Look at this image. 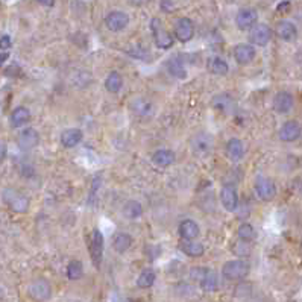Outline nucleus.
Here are the masks:
<instances>
[{
  "label": "nucleus",
  "mask_w": 302,
  "mask_h": 302,
  "mask_svg": "<svg viewBox=\"0 0 302 302\" xmlns=\"http://www.w3.org/2000/svg\"><path fill=\"white\" fill-rule=\"evenodd\" d=\"M251 266L246 260L237 258V260H230L226 261L222 267V275L225 279L237 282V281H243L248 275H249Z\"/></svg>",
  "instance_id": "obj_1"
},
{
  "label": "nucleus",
  "mask_w": 302,
  "mask_h": 302,
  "mask_svg": "<svg viewBox=\"0 0 302 302\" xmlns=\"http://www.w3.org/2000/svg\"><path fill=\"white\" fill-rule=\"evenodd\" d=\"M2 200H4L14 213H19V214L26 213V211L29 210V205H31L29 199H28L25 194H22V193H19L17 190H14V188H5L4 193H2Z\"/></svg>",
  "instance_id": "obj_2"
},
{
  "label": "nucleus",
  "mask_w": 302,
  "mask_h": 302,
  "mask_svg": "<svg viewBox=\"0 0 302 302\" xmlns=\"http://www.w3.org/2000/svg\"><path fill=\"white\" fill-rule=\"evenodd\" d=\"M28 293L35 302H46L52 297V285L46 278H38L29 284Z\"/></svg>",
  "instance_id": "obj_3"
},
{
  "label": "nucleus",
  "mask_w": 302,
  "mask_h": 302,
  "mask_svg": "<svg viewBox=\"0 0 302 302\" xmlns=\"http://www.w3.org/2000/svg\"><path fill=\"white\" fill-rule=\"evenodd\" d=\"M150 29H152L157 47L166 50V49H170L173 46V37L166 29H163L160 19H154L152 22H150Z\"/></svg>",
  "instance_id": "obj_4"
},
{
  "label": "nucleus",
  "mask_w": 302,
  "mask_h": 302,
  "mask_svg": "<svg viewBox=\"0 0 302 302\" xmlns=\"http://www.w3.org/2000/svg\"><path fill=\"white\" fill-rule=\"evenodd\" d=\"M272 40V29L264 23H257L249 32V41L252 46H266Z\"/></svg>",
  "instance_id": "obj_5"
},
{
  "label": "nucleus",
  "mask_w": 302,
  "mask_h": 302,
  "mask_svg": "<svg viewBox=\"0 0 302 302\" xmlns=\"http://www.w3.org/2000/svg\"><path fill=\"white\" fill-rule=\"evenodd\" d=\"M104 236L99 230H94L91 233V242H90V255L91 261L96 267H100L102 257H104Z\"/></svg>",
  "instance_id": "obj_6"
},
{
  "label": "nucleus",
  "mask_w": 302,
  "mask_h": 302,
  "mask_svg": "<svg viewBox=\"0 0 302 302\" xmlns=\"http://www.w3.org/2000/svg\"><path fill=\"white\" fill-rule=\"evenodd\" d=\"M258 22V13L254 8H243L236 16V25L242 31L252 29Z\"/></svg>",
  "instance_id": "obj_7"
},
{
  "label": "nucleus",
  "mask_w": 302,
  "mask_h": 302,
  "mask_svg": "<svg viewBox=\"0 0 302 302\" xmlns=\"http://www.w3.org/2000/svg\"><path fill=\"white\" fill-rule=\"evenodd\" d=\"M129 25V16L123 11H111L105 17V26L111 32H120Z\"/></svg>",
  "instance_id": "obj_8"
},
{
  "label": "nucleus",
  "mask_w": 302,
  "mask_h": 302,
  "mask_svg": "<svg viewBox=\"0 0 302 302\" xmlns=\"http://www.w3.org/2000/svg\"><path fill=\"white\" fill-rule=\"evenodd\" d=\"M175 37L181 41V43H187L194 37V23L187 19V17H181L176 20L175 23Z\"/></svg>",
  "instance_id": "obj_9"
},
{
  "label": "nucleus",
  "mask_w": 302,
  "mask_h": 302,
  "mask_svg": "<svg viewBox=\"0 0 302 302\" xmlns=\"http://www.w3.org/2000/svg\"><path fill=\"white\" fill-rule=\"evenodd\" d=\"M255 193L261 200L269 202L276 196V185L269 178H258L255 181Z\"/></svg>",
  "instance_id": "obj_10"
},
{
  "label": "nucleus",
  "mask_w": 302,
  "mask_h": 302,
  "mask_svg": "<svg viewBox=\"0 0 302 302\" xmlns=\"http://www.w3.org/2000/svg\"><path fill=\"white\" fill-rule=\"evenodd\" d=\"M40 143V134L37 129L34 128H26L20 132L19 138H17V144L20 149L23 150H31L34 147H37Z\"/></svg>",
  "instance_id": "obj_11"
},
{
  "label": "nucleus",
  "mask_w": 302,
  "mask_h": 302,
  "mask_svg": "<svg viewBox=\"0 0 302 302\" xmlns=\"http://www.w3.org/2000/svg\"><path fill=\"white\" fill-rule=\"evenodd\" d=\"M220 202L226 211H234L239 205V194L234 185H223L220 190Z\"/></svg>",
  "instance_id": "obj_12"
},
{
  "label": "nucleus",
  "mask_w": 302,
  "mask_h": 302,
  "mask_svg": "<svg viewBox=\"0 0 302 302\" xmlns=\"http://www.w3.org/2000/svg\"><path fill=\"white\" fill-rule=\"evenodd\" d=\"M300 134H302L300 125H299L297 122H294V120H288V122H285V123L281 126L279 132H278L279 140H281V141H285V143L296 141V140L300 137Z\"/></svg>",
  "instance_id": "obj_13"
},
{
  "label": "nucleus",
  "mask_w": 302,
  "mask_h": 302,
  "mask_svg": "<svg viewBox=\"0 0 302 302\" xmlns=\"http://www.w3.org/2000/svg\"><path fill=\"white\" fill-rule=\"evenodd\" d=\"M226 155L231 161H242L245 158V154H246V147H245V143L240 140V138H231L228 143H226Z\"/></svg>",
  "instance_id": "obj_14"
},
{
  "label": "nucleus",
  "mask_w": 302,
  "mask_h": 302,
  "mask_svg": "<svg viewBox=\"0 0 302 302\" xmlns=\"http://www.w3.org/2000/svg\"><path fill=\"white\" fill-rule=\"evenodd\" d=\"M293 108V96L288 91H279L273 97V110L278 114H287Z\"/></svg>",
  "instance_id": "obj_15"
},
{
  "label": "nucleus",
  "mask_w": 302,
  "mask_h": 302,
  "mask_svg": "<svg viewBox=\"0 0 302 302\" xmlns=\"http://www.w3.org/2000/svg\"><path fill=\"white\" fill-rule=\"evenodd\" d=\"M178 231H179V236H181L182 240H196L199 237V234H200L199 225L194 220H191V219L182 220L179 223Z\"/></svg>",
  "instance_id": "obj_16"
},
{
  "label": "nucleus",
  "mask_w": 302,
  "mask_h": 302,
  "mask_svg": "<svg viewBox=\"0 0 302 302\" xmlns=\"http://www.w3.org/2000/svg\"><path fill=\"white\" fill-rule=\"evenodd\" d=\"M254 58H255V47L252 44H237L234 47V59L239 64L246 65L252 62Z\"/></svg>",
  "instance_id": "obj_17"
},
{
  "label": "nucleus",
  "mask_w": 302,
  "mask_h": 302,
  "mask_svg": "<svg viewBox=\"0 0 302 302\" xmlns=\"http://www.w3.org/2000/svg\"><path fill=\"white\" fill-rule=\"evenodd\" d=\"M213 144H214V141H213V137L210 134H199L191 141L193 150H194L197 155L208 154L210 150H211V147H213Z\"/></svg>",
  "instance_id": "obj_18"
},
{
  "label": "nucleus",
  "mask_w": 302,
  "mask_h": 302,
  "mask_svg": "<svg viewBox=\"0 0 302 302\" xmlns=\"http://www.w3.org/2000/svg\"><path fill=\"white\" fill-rule=\"evenodd\" d=\"M82 131L78 129V128H70V129H65L62 134H61V144L67 149H71L74 146H78L81 141H82Z\"/></svg>",
  "instance_id": "obj_19"
},
{
  "label": "nucleus",
  "mask_w": 302,
  "mask_h": 302,
  "mask_svg": "<svg viewBox=\"0 0 302 302\" xmlns=\"http://www.w3.org/2000/svg\"><path fill=\"white\" fill-rule=\"evenodd\" d=\"M131 110L135 116L138 117H146V116H150L154 113V105L149 99L146 97H135L132 102H131Z\"/></svg>",
  "instance_id": "obj_20"
},
{
  "label": "nucleus",
  "mask_w": 302,
  "mask_h": 302,
  "mask_svg": "<svg viewBox=\"0 0 302 302\" xmlns=\"http://www.w3.org/2000/svg\"><path fill=\"white\" fill-rule=\"evenodd\" d=\"M152 161L160 167H169V166L175 164L176 155H175L173 150H170V149H158V150H155L154 155H152Z\"/></svg>",
  "instance_id": "obj_21"
},
{
  "label": "nucleus",
  "mask_w": 302,
  "mask_h": 302,
  "mask_svg": "<svg viewBox=\"0 0 302 302\" xmlns=\"http://www.w3.org/2000/svg\"><path fill=\"white\" fill-rule=\"evenodd\" d=\"M276 35L282 40V41H293L297 37V29L291 22L287 20H281L276 25Z\"/></svg>",
  "instance_id": "obj_22"
},
{
  "label": "nucleus",
  "mask_w": 302,
  "mask_h": 302,
  "mask_svg": "<svg viewBox=\"0 0 302 302\" xmlns=\"http://www.w3.org/2000/svg\"><path fill=\"white\" fill-rule=\"evenodd\" d=\"M207 68L210 73L213 74H217V76H225L226 73L230 71V65L226 62L223 58L220 56H211L208 61H207Z\"/></svg>",
  "instance_id": "obj_23"
},
{
  "label": "nucleus",
  "mask_w": 302,
  "mask_h": 302,
  "mask_svg": "<svg viewBox=\"0 0 302 302\" xmlns=\"http://www.w3.org/2000/svg\"><path fill=\"white\" fill-rule=\"evenodd\" d=\"M179 249L187 255V257H191V258H199L204 255L205 252V248L202 243L199 242H194V240H182L179 243Z\"/></svg>",
  "instance_id": "obj_24"
},
{
  "label": "nucleus",
  "mask_w": 302,
  "mask_h": 302,
  "mask_svg": "<svg viewBox=\"0 0 302 302\" xmlns=\"http://www.w3.org/2000/svg\"><path fill=\"white\" fill-rule=\"evenodd\" d=\"M199 284H200L204 291L213 293V291H216L219 288V276H217V273L214 270L207 269L204 276H202V279L199 281Z\"/></svg>",
  "instance_id": "obj_25"
},
{
  "label": "nucleus",
  "mask_w": 302,
  "mask_h": 302,
  "mask_svg": "<svg viewBox=\"0 0 302 302\" xmlns=\"http://www.w3.org/2000/svg\"><path fill=\"white\" fill-rule=\"evenodd\" d=\"M29 120H31V111L26 107H17L11 113V125L14 128L25 126L26 123H29Z\"/></svg>",
  "instance_id": "obj_26"
},
{
  "label": "nucleus",
  "mask_w": 302,
  "mask_h": 302,
  "mask_svg": "<svg viewBox=\"0 0 302 302\" xmlns=\"http://www.w3.org/2000/svg\"><path fill=\"white\" fill-rule=\"evenodd\" d=\"M123 87V78L119 71H111L105 79V90L108 93L117 94Z\"/></svg>",
  "instance_id": "obj_27"
},
{
  "label": "nucleus",
  "mask_w": 302,
  "mask_h": 302,
  "mask_svg": "<svg viewBox=\"0 0 302 302\" xmlns=\"http://www.w3.org/2000/svg\"><path fill=\"white\" fill-rule=\"evenodd\" d=\"M132 242L134 240H132V237L129 234H126V233H117L113 237V249L117 251V252H120V254H123V252H126L132 246Z\"/></svg>",
  "instance_id": "obj_28"
},
{
  "label": "nucleus",
  "mask_w": 302,
  "mask_h": 302,
  "mask_svg": "<svg viewBox=\"0 0 302 302\" xmlns=\"http://www.w3.org/2000/svg\"><path fill=\"white\" fill-rule=\"evenodd\" d=\"M213 107L223 114H228L234 107V100L230 94H217L216 97H213Z\"/></svg>",
  "instance_id": "obj_29"
},
{
  "label": "nucleus",
  "mask_w": 302,
  "mask_h": 302,
  "mask_svg": "<svg viewBox=\"0 0 302 302\" xmlns=\"http://www.w3.org/2000/svg\"><path fill=\"white\" fill-rule=\"evenodd\" d=\"M155 279H157V273L152 269H144L137 278V285L140 288H150L155 284Z\"/></svg>",
  "instance_id": "obj_30"
},
{
  "label": "nucleus",
  "mask_w": 302,
  "mask_h": 302,
  "mask_svg": "<svg viewBox=\"0 0 302 302\" xmlns=\"http://www.w3.org/2000/svg\"><path fill=\"white\" fill-rule=\"evenodd\" d=\"M122 211L126 219H138L143 214V207L137 200H128V202H125Z\"/></svg>",
  "instance_id": "obj_31"
},
{
  "label": "nucleus",
  "mask_w": 302,
  "mask_h": 302,
  "mask_svg": "<svg viewBox=\"0 0 302 302\" xmlns=\"http://www.w3.org/2000/svg\"><path fill=\"white\" fill-rule=\"evenodd\" d=\"M167 70H169V73L172 74V76L179 78V79H184L185 74H187V70H185L182 61H181L179 58H172V59H169V62H167Z\"/></svg>",
  "instance_id": "obj_32"
},
{
  "label": "nucleus",
  "mask_w": 302,
  "mask_h": 302,
  "mask_svg": "<svg viewBox=\"0 0 302 302\" xmlns=\"http://www.w3.org/2000/svg\"><path fill=\"white\" fill-rule=\"evenodd\" d=\"M65 275L68 279L71 281H76L79 279L82 275H84V266L79 260H71L68 264H67V269H65Z\"/></svg>",
  "instance_id": "obj_33"
},
{
  "label": "nucleus",
  "mask_w": 302,
  "mask_h": 302,
  "mask_svg": "<svg viewBox=\"0 0 302 302\" xmlns=\"http://www.w3.org/2000/svg\"><path fill=\"white\" fill-rule=\"evenodd\" d=\"M91 81H93V78H91L90 71L81 70V71H76V74H73V84L78 88H87L91 84Z\"/></svg>",
  "instance_id": "obj_34"
},
{
  "label": "nucleus",
  "mask_w": 302,
  "mask_h": 302,
  "mask_svg": "<svg viewBox=\"0 0 302 302\" xmlns=\"http://www.w3.org/2000/svg\"><path fill=\"white\" fill-rule=\"evenodd\" d=\"M255 230L251 223H242L237 230V237L243 242H252L255 239Z\"/></svg>",
  "instance_id": "obj_35"
},
{
  "label": "nucleus",
  "mask_w": 302,
  "mask_h": 302,
  "mask_svg": "<svg viewBox=\"0 0 302 302\" xmlns=\"http://www.w3.org/2000/svg\"><path fill=\"white\" fill-rule=\"evenodd\" d=\"M251 251H252V248H251L249 242L240 240V242H237V243L233 246V254H234L236 257H240V258H245V257L251 255Z\"/></svg>",
  "instance_id": "obj_36"
},
{
  "label": "nucleus",
  "mask_w": 302,
  "mask_h": 302,
  "mask_svg": "<svg viewBox=\"0 0 302 302\" xmlns=\"http://www.w3.org/2000/svg\"><path fill=\"white\" fill-rule=\"evenodd\" d=\"M11 46H13V41H11V37H10V35L0 37V50L7 52V50L11 49Z\"/></svg>",
  "instance_id": "obj_37"
},
{
  "label": "nucleus",
  "mask_w": 302,
  "mask_h": 302,
  "mask_svg": "<svg viewBox=\"0 0 302 302\" xmlns=\"http://www.w3.org/2000/svg\"><path fill=\"white\" fill-rule=\"evenodd\" d=\"M161 10L166 13L173 11V0H161Z\"/></svg>",
  "instance_id": "obj_38"
},
{
  "label": "nucleus",
  "mask_w": 302,
  "mask_h": 302,
  "mask_svg": "<svg viewBox=\"0 0 302 302\" xmlns=\"http://www.w3.org/2000/svg\"><path fill=\"white\" fill-rule=\"evenodd\" d=\"M7 152H8V149H7V143H5L4 140H0V163H2V161L5 160V157H7Z\"/></svg>",
  "instance_id": "obj_39"
},
{
  "label": "nucleus",
  "mask_w": 302,
  "mask_h": 302,
  "mask_svg": "<svg viewBox=\"0 0 302 302\" xmlns=\"http://www.w3.org/2000/svg\"><path fill=\"white\" fill-rule=\"evenodd\" d=\"M288 10H290V2H288V0H285V2L279 4V5H278V8H276V11H278V13H287Z\"/></svg>",
  "instance_id": "obj_40"
},
{
  "label": "nucleus",
  "mask_w": 302,
  "mask_h": 302,
  "mask_svg": "<svg viewBox=\"0 0 302 302\" xmlns=\"http://www.w3.org/2000/svg\"><path fill=\"white\" fill-rule=\"evenodd\" d=\"M37 2L43 7H53L55 5V0H37Z\"/></svg>",
  "instance_id": "obj_41"
},
{
  "label": "nucleus",
  "mask_w": 302,
  "mask_h": 302,
  "mask_svg": "<svg viewBox=\"0 0 302 302\" xmlns=\"http://www.w3.org/2000/svg\"><path fill=\"white\" fill-rule=\"evenodd\" d=\"M8 56H10L8 52H2V53H0V64H4L8 59Z\"/></svg>",
  "instance_id": "obj_42"
},
{
  "label": "nucleus",
  "mask_w": 302,
  "mask_h": 302,
  "mask_svg": "<svg viewBox=\"0 0 302 302\" xmlns=\"http://www.w3.org/2000/svg\"><path fill=\"white\" fill-rule=\"evenodd\" d=\"M131 2H132L134 5H141V4L144 2V0H131Z\"/></svg>",
  "instance_id": "obj_43"
},
{
  "label": "nucleus",
  "mask_w": 302,
  "mask_h": 302,
  "mask_svg": "<svg viewBox=\"0 0 302 302\" xmlns=\"http://www.w3.org/2000/svg\"><path fill=\"white\" fill-rule=\"evenodd\" d=\"M297 190H299V193L302 194V179L299 181V184H297Z\"/></svg>",
  "instance_id": "obj_44"
},
{
  "label": "nucleus",
  "mask_w": 302,
  "mask_h": 302,
  "mask_svg": "<svg viewBox=\"0 0 302 302\" xmlns=\"http://www.w3.org/2000/svg\"><path fill=\"white\" fill-rule=\"evenodd\" d=\"M73 302H81V300H73Z\"/></svg>",
  "instance_id": "obj_45"
}]
</instances>
